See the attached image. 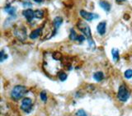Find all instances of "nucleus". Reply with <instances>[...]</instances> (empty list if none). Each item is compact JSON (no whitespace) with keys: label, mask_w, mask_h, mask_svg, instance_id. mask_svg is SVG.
<instances>
[{"label":"nucleus","mask_w":132,"mask_h":116,"mask_svg":"<svg viewBox=\"0 0 132 116\" xmlns=\"http://www.w3.org/2000/svg\"><path fill=\"white\" fill-rule=\"evenodd\" d=\"M22 14L25 17L27 18V20L29 22H31V21L33 20V18L35 17V11H32L31 9H27L24 10L22 12Z\"/></svg>","instance_id":"6"},{"label":"nucleus","mask_w":132,"mask_h":116,"mask_svg":"<svg viewBox=\"0 0 132 116\" xmlns=\"http://www.w3.org/2000/svg\"><path fill=\"white\" fill-rule=\"evenodd\" d=\"M21 109H22L24 112L30 113L32 110V101L30 98H24L22 101V105H21Z\"/></svg>","instance_id":"4"},{"label":"nucleus","mask_w":132,"mask_h":116,"mask_svg":"<svg viewBox=\"0 0 132 116\" xmlns=\"http://www.w3.org/2000/svg\"><path fill=\"white\" fill-rule=\"evenodd\" d=\"M4 10H5L7 13L10 14V15H14L15 12H16V8L10 6V5H7L5 7V8H4Z\"/></svg>","instance_id":"14"},{"label":"nucleus","mask_w":132,"mask_h":116,"mask_svg":"<svg viewBox=\"0 0 132 116\" xmlns=\"http://www.w3.org/2000/svg\"><path fill=\"white\" fill-rule=\"evenodd\" d=\"M41 32H42V28H38V29H36V30L33 31L31 35H30V38L34 40V39H36L38 38L40 36V35L41 34Z\"/></svg>","instance_id":"9"},{"label":"nucleus","mask_w":132,"mask_h":116,"mask_svg":"<svg viewBox=\"0 0 132 116\" xmlns=\"http://www.w3.org/2000/svg\"><path fill=\"white\" fill-rule=\"evenodd\" d=\"M15 35L18 37L20 40H24L27 38V34H26V31H25L24 28H20L19 30H16L15 31Z\"/></svg>","instance_id":"7"},{"label":"nucleus","mask_w":132,"mask_h":116,"mask_svg":"<svg viewBox=\"0 0 132 116\" xmlns=\"http://www.w3.org/2000/svg\"><path fill=\"white\" fill-rule=\"evenodd\" d=\"M0 55H1V57H0V61H1V62H3V60L7 58V55L4 53L3 50L1 51V53H0Z\"/></svg>","instance_id":"21"},{"label":"nucleus","mask_w":132,"mask_h":116,"mask_svg":"<svg viewBox=\"0 0 132 116\" xmlns=\"http://www.w3.org/2000/svg\"><path fill=\"white\" fill-rule=\"evenodd\" d=\"M100 6L102 7V9H104L106 12H109L110 9H111L110 4L107 2H106V1H101L100 2Z\"/></svg>","instance_id":"13"},{"label":"nucleus","mask_w":132,"mask_h":116,"mask_svg":"<svg viewBox=\"0 0 132 116\" xmlns=\"http://www.w3.org/2000/svg\"><path fill=\"white\" fill-rule=\"evenodd\" d=\"M78 36L75 31L73 30V29H71V31H70V35H69V39L71 40H77L78 39Z\"/></svg>","instance_id":"15"},{"label":"nucleus","mask_w":132,"mask_h":116,"mask_svg":"<svg viewBox=\"0 0 132 116\" xmlns=\"http://www.w3.org/2000/svg\"><path fill=\"white\" fill-rule=\"evenodd\" d=\"M84 40H85V37L84 35H78L77 39V40L79 41V42H82V41H84Z\"/></svg>","instance_id":"23"},{"label":"nucleus","mask_w":132,"mask_h":116,"mask_svg":"<svg viewBox=\"0 0 132 116\" xmlns=\"http://www.w3.org/2000/svg\"><path fill=\"white\" fill-rule=\"evenodd\" d=\"M106 23L105 22H100L97 25V32L101 35H103L105 34V32H106Z\"/></svg>","instance_id":"8"},{"label":"nucleus","mask_w":132,"mask_h":116,"mask_svg":"<svg viewBox=\"0 0 132 116\" xmlns=\"http://www.w3.org/2000/svg\"><path fill=\"white\" fill-rule=\"evenodd\" d=\"M43 16H44L43 11H41V10H36V11H35V17L36 18L41 19V18L43 17Z\"/></svg>","instance_id":"16"},{"label":"nucleus","mask_w":132,"mask_h":116,"mask_svg":"<svg viewBox=\"0 0 132 116\" xmlns=\"http://www.w3.org/2000/svg\"><path fill=\"white\" fill-rule=\"evenodd\" d=\"M62 22H63V20H62V18L60 17V16H57V17L55 18V20H54V26H55V31H57V30L60 26V25L62 24Z\"/></svg>","instance_id":"10"},{"label":"nucleus","mask_w":132,"mask_h":116,"mask_svg":"<svg viewBox=\"0 0 132 116\" xmlns=\"http://www.w3.org/2000/svg\"><path fill=\"white\" fill-rule=\"evenodd\" d=\"M40 98H41V100H42L44 102L45 101H46V100H47V96H46V92H45V91H43V92H40Z\"/></svg>","instance_id":"20"},{"label":"nucleus","mask_w":132,"mask_h":116,"mask_svg":"<svg viewBox=\"0 0 132 116\" xmlns=\"http://www.w3.org/2000/svg\"><path fill=\"white\" fill-rule=\"evenodd\" d=\"M80 15L84 19H85L86 21H93L96 18H98V15L95 14V13H92V12H88L85 10H81L80 11Z\"/></svg>","instance_id":"5"},{"label":"nucleus","mask_w":132,"mask_h":116,"mask_svg":"<svg viewBox=\"0 0 132 116\" xmlns=\"http://www.w3.org/2000/svg\"><path fill=\"white\" fill-rule=\"evenodd\" d=\"M59 78L60 79V81L64 82L67 79V74L64 72H60V73H59Z\"/></svg>","instance_id":"18"},{"label":"nucleus","mask_w":132,"mask_h":116,"mask_svg":"<svg viewBox=\"0 0 132 116\" xmlns=\"http://www.w3.org/2000/svg\"><path fill=\"white\" fill-rule=\"evenodd\" d=\"M111 55L115 62H117L120 59V55H119V50L117 49H111Z\"/></svg>","instance_id":"11"},{"label":"nucleus","mask_w":132,"mask_h":116,"mask_svg":"<svg viewBox=\"0 0 132 116\" xmlns=\"http://www.w3.org/2000/svg\"><path fill=\"white\" fill-rule=\"evenodd\" d=\"M27 92V87H25L24 86L18 85L12 89L11 93V97L15 101H18L20 99H22Z\"/></svg>","instance_id":"2"},{"label":"nucleus","mask_w":132,"mask_h":116,"mask_svg":"<svg viewBox=\"0 0 132 116\" xmlns=\"http://www.w3.org/2000/svg\"><path fill=\"white\" fill-rule=\"evenodd\" d=\"M52 56H53L54 59L58 60V61H60L61 59V58H62V55H61V53H60V52H54L52 53Z\"/></svg>","instance_id":"17"},{"label":"nucleus","mask_w":132,"mask_h":116,"mask_svg":"<svg viewBox=\"0 0 132 116\" xmlns=\"http://www.w3.org/2000/svg\"><path fill=\"white\" fill-rule=\"evenodd\" d=\"M76 115L77 116H88L82 110H78V112L76 113Z\"/></svg>","instance_id":"22"},{"label":"nucleus","mask_w":132,"mask_h":116,"mask_svg":"<svg viewBox=\"0 0 132 116\" xmlns=\"http://www.w3.org/2000/svg\"><path fill=\"white\" fill-rule=\"evenodd\" d=\"M103 77H104V75H103V73L102 72H97L93 75V78L97 82H101L103 79Z\"/></svg>","instance_id":"12"},{"label":"nucleus","mask_w":132,"mask_h":116,"mask_svg":"<svg viewBox=\"0 0 132 116\" xmlns=\"http://www.w3.org/2000/svg\"><path fill=\"white\" fill-rule=\"evenodd\" d=\"M77 26L79 29V31L81 32L84 33V35L86 36V38L88 39V42L91 49H94L96 45H95V43L92 38V33H91V30H90V27L88 26V25L85 22H84V21H78L77 23Z\"/></svg>","instance_id":"1"},{"label":"nucleus","mask_w":132,"mask_h":116,"mask_svg":"<svg viewBox=\"0 0 132 116\" xmlns=\"http://www.w3.org/2000/svg\"><path fill=\"white\" fill-rule=\"evenodd\" d=\"M117 97L122 102H126L130 97V92L128 89L126 88V86L121 85L119 87L118 90V94H117Z\"/></svg>","instance_id":"3"},{"label":"nucleus","mask_w":132,"mask_h":116,"mask_svg":"<svg viewBox=\"0 0 132 116\" xmlns=\"http://www.w3.org/2000/svg\"><path fill=\"white\" fill-rule=\"evenodd\" d=\"M34 1H35L36 3H40L42 2V0H34Z\"/></svg>","instance_id":"24"},{"label":"nucleus","mask_w":132,"mask_h":116,"mask_svg":"<svg viewBox=\"0 0 132 116\" xmlns=\"http://www.w3.org/2000/svg\"><path fill=\"white\" fill-rule=\"evenodd\" d=\"M125 77L127 79H130L132 77V70L131 69H128L125 72Z\"/></svg>","instance_id":"19"},{"label":"nucleus","mask_w":132,"mask_h":116,"mask_svg":"<svg viewBox=\"0 0 132 116\" xmlns=\"http://www.w3.org/2000/svg\"><path fill=\"white\" fill-rule=\"evenodd\" d=\"M124 1H126V0H117V3H122V2H124Z\"/></svg>","instance_id":"25"}]
</instances>
